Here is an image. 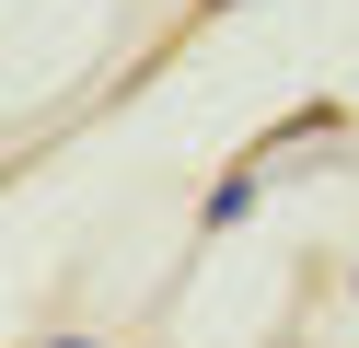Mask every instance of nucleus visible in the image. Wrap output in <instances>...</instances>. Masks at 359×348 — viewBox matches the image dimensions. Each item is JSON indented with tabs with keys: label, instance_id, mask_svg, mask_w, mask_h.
<instances>
[{
	"label": "nucleus",
	"instance_id": "nucleus-2",
	"mask_svg": "<svg viewBox=\"0 0 359 348\" xmlns=\"http://www.w3.org/2000/svg\"><path fill=\"white\" fill-rule=\"evenodd\" d=\"M290 348H302V337H290Z\"/></svg>",
	"mask_w": 359,
	"mask_h": 348
},
{
	"label": "nucleus",
	"instance_id": "nucleus-1",
	"mask_svg": "<svg viewBox=\"0 0 359 348\" xmlns=\"http://www.w3.org/2000/svg\"><path fill=\"white\" fill-rule=\"evenodd\" d=\"M255 174H266V151H255V162H232V174L209 186V232H232L243 209H255Z\"/></svg>",
	"mask_w": 359,
	"mask_h": 348
}]
</instances>
